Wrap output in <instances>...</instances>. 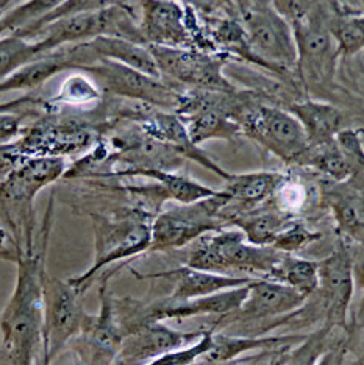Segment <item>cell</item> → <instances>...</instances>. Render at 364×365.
<instances>
[{
    "instance_id": "obj_34",
    "label": "cell",
    "mask_w": 364,
    "mask_h": 365,
    "mask_svg": "<svg viewBox=\"0 0 364 365\" xmlns=\"http://www.w3.org/2000/svg\"><path fill=\"white\" fill-rule=\"evenodd\" d=\"M22 119L21 113H0V145L14 143L19 138Z\"/></svg>"
},
{
    "instance_id": "obj_20",
    "label": "cell",
    "mask_w": 364,
    "mask_h": 365,
    "mask_svg": "<svg viewBox=\"0 0 364 365\" xmlns=\"http://www.w3.org/2000/svg\"><path fill=\"white\" fill-rule=\"evenodd\" d=\"M363 177H353L343 182H328L324 200L332 212L339 237L347 242L363 244L364 239V200Z\"/></svg>"
},
{
    "instance_id": "obj_24",
    "label": "cell",
    "mask_w": 364,
    "mask_h": 365,
    "mask_svg": "<svg viewBox=\"0 0 364 365\" xmlns=\"http://www.w3.org/2000/svg\"><path fill=\"white\" fill-rule=\"evenodd\" d=\"M291 215L275 210L272 205L264 203L253 210L233 214L228 219L230 227H236L244 235L247 242L261 247H272L280 231L283 230Z\"/></svg>"
},
{
    "instance_id": "obj_37",
    "label": "cell",
    "mask_w": 364,
    "mask_h": 365,
    "mask_svg": "<svg viewBox=\"0 0 364 365\" xmlns=\"http://www.w3.org/2000/svg\"><path fill=\"white\" fill-rule=\"evenodd\" d=\"M294 345H285V346H280L278 350L271 356V358L266 361V362H263V364H260V365H281L283 364V361H285V358H286V354H288V351L291 350Z\"/></svg>"
},
{
    "instance_id": "obj_4",
    "label": "cell",
    "mask_w": 364,
    "mask_h": 365,
    "mask_svg": "<svg viewBox=\"0 0 364 365\" xmlns=\"http://www.w3.org/2000/svg\"><path fill=\"white\" fill-rule=\"evenodd\" d=\"M281 256L274 247L247 242L239 230L224 228L189 244L183 265L224 277L268 279Z\"/></svg>"
},
{
    "instance_id": "obj_10",
    "label": "cell",
    "mask_w": 364,
    "mask_h": 365,
    "mask_svg": "<svg viewBox=\"0 0 364 365\" xmlns=\"http://www.w3.org/2000/svg\"><path fill=\"white\" fill-rule=\"evenodd\" d=\"M151 48L160 76H166L186 86L211 93H233V86L222 73L224 58L210 56L188 47H161Z\"/></svg>"
},
{
    "instance_id": "obj_11",
    "label": "cell",
    "mask_w": 364,
    "mask_h": 365,
    "mask_svg": "<svg viewBox=\"0 0 364 365\" xmlns=\"http://www.w3.org/2000/svg\"><path fill=\"white\" fill-rule=\"evenodd\" d=\"M243 35L255 55L280 68L295 64L293 26L278 11L268 6H251L243 18Z\"/></svg>"
},
{
    "instance_id": "obj_2",
    "label": "cell",
    "mask_w": 364,
    "mask_h": 365,
    "mask_svg": "<svg viewBox=\"0 0 364 365\" xmlns=\"http://www.w3.org/2000/svg\"><path fill=\"white\" fill-rule=\"evenodd\" d=\"M64 158H27L0 181V219L14 237L21 253L36 242L35 198L44 187L64 177Z\"/></svg>"
},
{
    "instance_id": "obj_29",
    "label": "cell",
    "mask_w": 364,
    "mask_h": 365,
    "mask_svg": "<svg viewBox=\"0 0 364 365\" xmlns=\"http://www.w3.org/2000/svg\"><path fill=\"white\" fill-rule=\"evenodd\" d=\"M43 53H46L44 47L38 41L14 33L2 35L0 36V81Z\"/></svg>"
},
{
    "instance_id": "obj_17",
    "label": "cell",
    "mask_w": 364,
    "mask_h": 365,
    "mask_svg": "<svg viewBox=\"0 0 364 365\" xmlns=\"http://www.w3.org/2000/svg\"><path fill=\"white\" fill-rule=\"evenodd\" d=\"M133 275L138 279H163L171 281L172 289L168 297L172 302H186L193 298H202L213 294L224 292V290L243 287L252 283L251 278L224 277L216 273L191 269L188 265H180L177 269L163 270L155 273H138L133 270Z\"/></svg>"
},
{
    "instance_id": "obj_27",
    "label": "cell",
    "mask_w": 364,
    "mask_h": 365,
    "mask_svg": "<svg viewBox=\"0 0 364 365\" xmlns=\"http://www.w3.org/2000/svg\"><path fill=\"white\" fill-rule=\"evenodd\" d=\"M300 165H308V168L335 182H343L353 177H363V169L355 168L349 158L338 147L335 139L320 145H311L307 155L303 156Z\"/></svg>"
},
{
    "instance_id": "obj_31",
    "label": "cell",
    "mask_w": 364,
    "mask_h": 365,
    "mask_svg": "<svg viewBox=\"0 0 364 365\" xmlns=\"http://www.w3.org/2000/svg\"><path fill=\"white\" fill-rule=\"evenodd\" d=\"M322 237L319 231L311 230L307 223H303L300 219H291L288 225L280 231V235L277 236L274 248L277 250L289 253V255H295L302 252L303 248L310 247L311 244L318 242V240Z\"/></svg>"
},
{
    "instance_id": "obj_13",
    "label": "cell",
    "mask_w": 364,
    "mask_h": 365,
    "mask_svg": "<svg viewBox=\"0 0 364 365\" xmlns=\"http://www.w3.org/2000/svg\"><path fill=\"white\" fill-rule=\"evenodd\" d=\"M81 72L94 77L98 86L114 96L161 106H172L176 102H180V97L160 83L158 78L144 76V73L111 60H97L88 68L81 69Z\"/></svg>"
},
{
    "instance_id": "obj_7",
    "label": "cell",
    "mask_w": 364,
    "mask_h": 365,
    "mask_svg": "<svg viewBox=\"0 0 364 365\" xmlns=\"http://www.w3.org/2000/svg\"><path fill=\"white\" fill-rule=\"evenodd\" d=\"M235 122L241 133L288 164H300L310 150V140L300 122L288 110L253 105L236 110Z\"/></svg>"
},
{
    "instance_id": "obj_16",
    "label": "cell",
    "mask_w": 364,
    "mask_h": 365,
    "mask_svg": "<svg viewBox=\"0 0 364 365\" xmlns=\"http://www.w3.org/2000/svg\"><path fill=\"white\" fill-rule=\"evenodd\" d=\"M178 113L183 115V125L188 138L198 147L210 139H233L241 135V128L235 122V106H227L218 98L203 96L188 98L185 103H178Z\"/></svg>"
},
{
    "instance_id": "obj_8",
    "label": "cell",
    "mask_w": 364,
    "mask_h": 365,
    "mask_svg": "<svg viewBox=\"0 0 364 365\" xmlns=\"http://www.w3.org/2000/svg\"><path fill=\"white\" fill-rule=\"evenodd\" d=\"M357 267L349 242L343 237L338 239L332 253L318 261V289L311 295L320 306L325 327L352 328L349 312L357 287Z\"/></svg>"
},
{
    "instance_id": "obj_21",
    "label": "cell",
    "mask_w": 364,
    "mask_h": 365,
    "mask_svg": "<svg viewBox=\"0 0 364 365\" xmlns=\"http://www.w3.org/2000/svg\"><path fill=\"white\" fill-rule=\"evenodd\" d=\"M283 177V173L266 170L238 173V175L231 173L230 178L226 180L224 189H221L228 197V203L221 212L222 217L228 223V219L233 214L268 203Z\"/></svg>"
},
{
    "instance_id": "obj_18",
    "label": "cell",
    "mask_w": 364,
    "mask_h": 365,
    "mask_svg": "<svg viewBox=\"0 0 364 365\" xmlns=\"http://www.w3.org/2000/svg\"><path fill=\"white\" fill-rule=\"evenodd\" d=\"M93 135L84 127L41 125L14 140V148L22 158H64L86 150L93 145Z\"/></svg>"
},
{
    "instance_id": "obj_15",
    "label": "cell",
    "mask_w": 364,
    "mask_h": 365,
    "mask_svg": "<svg viewBox=\"0 0 364 365\" xmlns=\"http://www.w3.org/2000/svg\"><path fill=\"white\" fill-rule=\"evenodd\" d=\"M138 29L146 46L193 48L186 11L177 0H141Z\"/></svg>"
},
{
    "instance_id": "obj_23",
    "label": "cell",
    "mask_w": 364,
    "mask_h": 365,
    "mask_svg": "<svg viewBox=\"0 0 364 365\" xmlns=\"http://www.w3.org/2000/svg\"><path fill=\"white\" fill-rule=\"evenodd\" d=\"M88 44L97 60H111L144 76L153 78L161 77L151 48L144 44L118 36H97L89 39Z\"/></svg>"
},
{
    "instance_id": "obj_12",
    "label": "cell",
    "mask_w": 364,
    "mask_h": 365,
    "mask_svg": "<svg viewBox=\"0 0 364 365\" xmlns=\"http://www.w3.org/2000/svg\"><path fill=\"white\" fill-rule=\"evenodd\" d=\"M295 64L305 83L313 88H328L336 73L339 51L322 21H294Z\"/></svg>"
},
{
    "instance_id": "obj_36",
    "label": "cell",
    "mask_w": 364,
    "mask_h": 365,
    "mask_svg": "<svg viewBox=\"0 0 364 365\" xmlns=\"http://www.w3.org/2000/svg\"><path fill=\"white\" fill-rule=\"evenodd\" d=\"M35 102L36 101H33L31 97H21V98H16V101L4 102L0 103V113H18V111H22L24 106L33 105Z\"/></svg>"
},
{
    "instance_id": "obj_3",
    "label": "cell",
    "mask_w": 364,
    "mask_h": 365,
    "mask_svg": "<svg viewBox=\"0 0 364 365\" xmlns=\"http://www.w3.org/2000/svg\"><path fill=\"white\" fill-rule=\"evenodd\" d=\"M153 217L143 208H126L110 215L91 214L96 239L94 262L81 275L68 278L69 284L85 295L110 265L147 253L152 242Z\"/></svg>"
},
{
    "instance_id": "obj_14",
    "label": "cell",
    "mask_w": 364,
    "mask_h": 365,
    "mask_svg": "<svg viewBox=\"0 0 364 365\" xmlns=\"http://www.w3.org/2000/svg\"><path fill=\"white\" fill-rule=\"evenodd\" d=\"M203 333L205 327L194 331H180L164 322L148 323L122 337L113 365H146L164 353L194 344Z\"/></svg>"
},
{
    "instance_id": "obj_32",
    "label": "cell",
    "mask_w": 364,
    "mask_h": 365,
    "mask_svg": "<svg viewBox=\"0 0 364 365\" xmlns=\"http://www.w3.org/2000/svg\"><path fill=\"white\" fill-rule=\"evenodd\" d=\"M116 2H118V0H63V2L56 8H54L51 13L46 14L41 21H38L35 26H31L30 29L24 30L21 33H14V35L24 36V35H27V33H30L31 30L43 27L49 22H54L56 19H63V18H69V16L102 11V10H106V8L114 6Z\"/></svg>"
},
{
    "instance_id": "obj_1",
    "label": "cell",
    "mask_w": 364,
    "mask_h": 365,
    "mask_svg": "<svg viewBox=\"0 0 364 365\" xmlns=\"http://www.w3.org/2000/svg\"><path fill=\"white\" fill-rule=\"evenodd\" d=\"M51 200L35 247L16 262L14 290L0 312V365L43 364V273L52 228Z\"/></svg>"
},
{
    "instance_id": "obj_9",
    "label": "cell",
    "mask_w": 364,
    "mask_h": 365,
    "mask_svg": "<svg viewBox=\"0 0 364 365\" xmlns=\"http://www.w3.org/2000/svg\"><path fill=\"white\" fill-rule=\"evenodd\" d=\"M123 265L105 269L97 277L101 309L96 315L88 314L79 336L69 344L77 359L91 365H113L122 342V333L114 314V295L110 290L111 277Z\"/></svg>"
},
{
    "instance_id": "obj_6",
    "label": "cell",
    "mask_w": 364,
    "mask_h": 365,
    "mask_svg": "<svg viewBox=\"0 0 364 365\" xmlns=\"http://www.w3.org/2000/svg\"><path fill=\"white\" fill-rule=\"evenodd\" d=\"M88 312L84 294L47 270L43 273V364L52 362L79 336Z\"/></svg>"
},
{
    "instance_id": "obj_19",
    "label": "cell",
    "mask_w": 364,
    "mask_h": 365,
    "mask_svg": "<svg viewBox=\"0 0 364 365\" xmlns=\"http://www.w3.org/2000/svg\"><path fill=\"white\" fill-rule=\"evenodd\" d=\"M353 329L318 327L288 351L281 365H343L350 353Z\"/></svg>"
},
{
    "instance_id": "obj_38",
    "label": "cell",
    "mask_w": 364,
    "mask_h": 365,
    "mask_svg": "<svg viewBox=\"0 0 364 365\" xmlns=\"http://www.w3.org/2000/svg\"><path fill=\"white\" fill-rule=\"evenodd\" d=\"M343 365H363V359H361V356H360V358L358 359H353V361H344V364Z\"/></svg>"
},
{
    "instance_id": "obj_5",
    "label": "cell",
    "mask_w": 364,
    "mask_h": 365,
    "mask_svg": "<svg viewBox=\"0 0 364 365\" xmlns=\"http://www.w3.org/2000/svg\"><path fill=\"white\" fill-rule=\"evenodd\" d=\"M227 203V194L218 190L216 195L193 203H178L158 212L152 222V242L147 253L185 248L206 233L228 228L221 214Z\"/></svg>"
},
{
    "instance_id": "obj_33",
    "label": "cell",
    "mask_w": 364,
    "mask_h": 365,
    "mask_svg": "<svg viewBox=\"0 0 364 365\" xmlns=\"http://www.w3.org/2000/svg\"><path fill=\"white\" fill-rule=\"evenodd\" d=\"M98 96V91L94 83H91L85 77H71L66 80L61 89V101L80 103V102H89L94 101Z\"/></svg>"
},
{
    "instance_id": "obj_35",
    "label": "cell",
    "mask_w": 364,
    "mask_h": 365,
    "mask_svg": "<svg viewBox=\"0 0 364 365\" xmlns=\"http://www.w3.org/2000/svg\"><path fill=\"white\" fill-rule=\"evenodd\" d=\"M21 250L16 244L14 237L5 227V223L0 219V259L8 262H18L21 258Z\"/></svg>"
},
{
    "instance_id": "obj_30",
    "label": "cell",
    "mask_w": 364,
    "mask_h": 365,
    "mask_svg": "<svg viewBox=\"0 0 364 365\" xmlns=\"http://www.w3.org/2000/svg\"><path fill=\"white\" fill-rule=\"evenodd\" d=\"M339 55L350 56L363 51L364 46V21L363 16L343 14L327 26Z\"/></svg>"
},
{
    "instance_id": "obj_28",
    "label": "cell",
    "mask_w": 364,
    "mask_h": 365,
    "mask_svg": "<svg viewBox=\"0 0 364 365\" xmlns=\"http://www.w3.org/2000/svg\"><path fill=\"white\" fill-rule=\"evenodd\" d=\"M268 279L291 287L295 292L308 298L318 289V261L283 253Z\"/></svg>"
},
{
    "instance_id": "obj_25",
    "label": "cell",
    "mask_w": 364,
    "mask_h": 365,
    "mask_svg": "<svg viewBox=\"0 0 364 365\" xmlns=\"http://www.w3.org/2000/svg\"><path fill=\"white\" fill-rule=\"evenodd\" d=\"M63 71H74L63 47L43 53L31 60L21 69L13 72L10 77L0 81V94L11 93V91H30L43 86L44 83Z\"/></svg>"
},
{
    "instance_id": "obj_22",
    "label": "cell",
    "mask_w": 364,
    "mask_h": 365,
    "mask_svg": "<svg viewBox=\"0 0 364 365\" xmlns=\"http://www.w3.org/2000/svg\"><path fill=\"white\" fill-rule=\"evenodd\" d=\"M288 111L300 122L307 133L310 145H320L333 140L339 131L345 127V115L338 106L332 103L313 101L294 102Z\"/></svg>"
},
{
    "instance_id": "obj_26",
    "label": "cell",
    "mask_w": 364,
    "mask_h": 365,
    "mask_svg": "<svg viewBox=\"0 0 364 365\" xmlns=\"http://www.w3.org/2000/svg\"><path fill=\"white\" fill-rule=\"evenodd\" d=\"M128 177H146L156 181L168 200H176L177 203H193L202 198L216 195L218 190L202 185L186 175H178L171 170L161 169H138L131 172Z\"/></svg>"
}]
</instances>
